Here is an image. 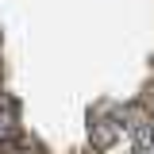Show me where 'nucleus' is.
I'll return each instance as SVG.
<instances>
[{
  "instance_id": "obj_1",
  "label": "nucleus",
  "mask_w": 154,
  "mask_h": 154,
  "mask_svg": "<svg viewBox=\"0 0 154 154\" xmlns=\"http://www.w3.org/2000/svg\"><path fill=\"white\" fill-rule=\"evenodd\" d=\"M96 154H139V146H135V139H131L127 131H119L104 150H96Z\"/></svg>"
},
{
  "instance_id": "obj_2",
  "label": "nucleus",
  "mask_w": 154,
  "mask_h": 154,
  "mask_svg": "<svg viewBox=\"0 0 154 154\" xmlns=\"http://www.w3.org/2000/svg\"><path fill=\"white\" fill-rule=\"evenodd\" d=\"M0 93H4V81H0Z\"/></svg>"
},
{
  "instance_id": "obj_3",
  "label": "nucleus",
  "mask_w": 154,
  "mask_h": 154,
  "mask_svg": "<svg viewBox=\"0 0 154 154\" xmlns=\"http://www.w3.org/2000/svg\"><path fill=\"white\" fill-rule=\"evenodd\" d=\"M0 73H4V66H0Z\"/></svg>"
}]
</instances>
